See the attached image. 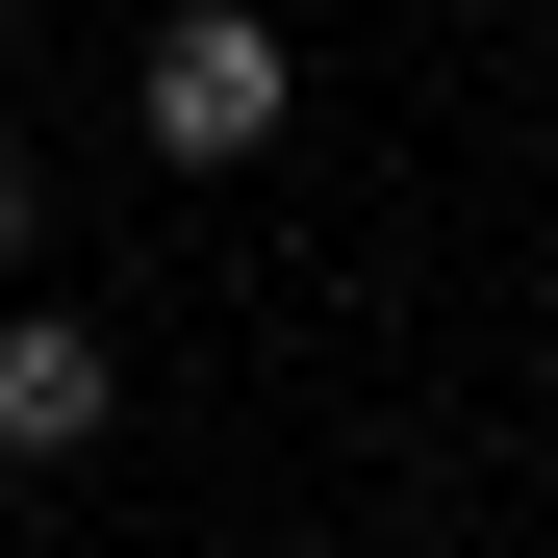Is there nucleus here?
Instances as JSON below:
<instances>
[{"label":"nucleus","instance_id":"1","mask_svg":"<svg viewBox=\"0 0 558 558\" xmlns=\"http://www.w3.org/2000/svg\"><path fill=\"white\" fill-rule=\"evenodd\" d=\"M279 102H305V76H279V26H254V0H153L128 128H153L178 178H254V153H279Z\"/></svg>","mask_w":558,"mask_h":558},{"label":"nucleus","instance_id":"2","mask_svg":"<svg viewBox=\"0 0 558 558\" xmlns=\"http://www.w3.org/2000/svg\"><path fill=\"white\" fill-rule=\"evenodd\" d=\"M102 407H128L102 330H76V305H0V457H102Z\"/></svg>","mask_w":558,"mask_h":558},{"label":"nucleus","instance_id":"3","mask_svg":"<svg viewBox=\"0 0 558 558\" xmlns=\"http://www.w3.org/2000/svg\"><path fill=\"white\" fill-rule=\"evenodd\" d=\"M0 279H26V153H0Z\"/></svg>","mask_w":558,"mask_h":558}]
</instances>
